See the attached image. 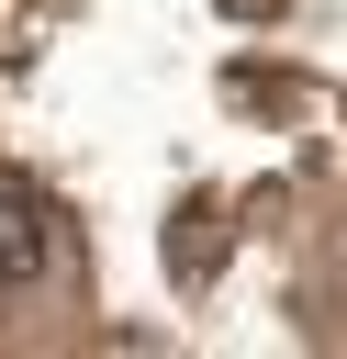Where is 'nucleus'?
<instances>
[{"label":"nucleus","mask_w":347,"mask_h":359,"mask_svg":"<svg viewBox=\"0 0 347 359\" xmlns=\"http://www.w3.org/2000/svg\"><path fill=\"white\" fill-rule=\"evenodd\" d=\"M34 269H45V202L22 180H0V292H22Z\"/></svg>","instance_id":"f257e3e1"}]
</instances>
